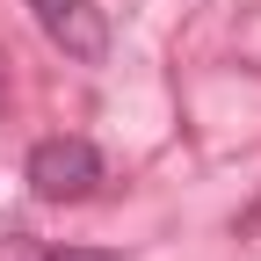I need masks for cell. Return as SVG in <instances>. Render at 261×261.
I'll return each mask as SVG.
<instances>
[{
    "instance_id": "cell-1",
    "label": "cell",
    "mask_w": 261,
    "mask_h": 261,
    "mask_svg": "<svg viewBox=\"0 0 261 261\" xmlns=\"http://www.w3.org/2000/svg\"><path fill=\"white\" fill-rule=\"evenodd\" d=\"M22 174H29V189H37L44 203H80V196H94L109 181V160L87 138H37Z\"/></svg>"
},
{
    "instance_id": "cell-2",
    "label": "cell",
    "mask_w": 261,
    "mask_h": 261,
    "mask_svg": "<svg viewBox=\"0 0 261 261\" xmlns=\"http://www.w3.org/2000/svg\"><path fill=\"white\" fill-rule=\"evenodd\" d=\"M29 15H37V29L80 65H102L109 58V15L94 8V0H22Z\"/></svg>"
},
{
    "instance_id": "cell-3",
    "label": "cell",
    "mask_w": 261,
    "mask_h": 261,
    "mask_svg": "<svg viewBox=\"0 0 261 261\" xmlns=\"http://www.w3.org/2000/svg\"><path fill=\"white\" fill-rule=\"evenodd\" d=\"M0 261H116V254H87V247H37L29 232H0Z\"/></svg>"
},
{
    "instance_id": "cell-4",
    "label": "cell",
    "mask_w": 261,
    "mask_h": 261,
    "mask_svg": "<svg viewBox=\"0 0 261 261\" xmlns=\"http://www.w3.org/2000/svg\"><path fill=\"white\" fill-rule=\"evenodd\" d=\"M0 109H8V65H0Z\"/></svg>"
}]
</instances>
